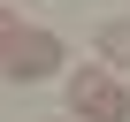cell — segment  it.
<instances>
[{"instance_id": "6da1fadb", "label": "cell", "mask_w": 130, "mask_h": 122, "mask_svg": "<svg viewBox=\"0 0 130 122\" xmlns=\"http://www.w3.org/2000/svg\"><path fill=\"white\" fill-rule=\"evenodd\" d=\"M69 114L77 122H130V92L115 84V69H77L69 76Z\"/></svg>"}, {"instance_id": "7a4b0ae2", "label": "cell", "mask_w": 130, "mask_h": 122, "mask_svg": "<svg viewBox=\"0 0 130 122\" xmlns=\"http://www.w3.org/2000/svg\"><path fill=\"white\" fill-rule=\"evenodd\" d=\"M0 69H8L15 84H46V76L61 69V38H54V31H23L8 53H0Z\"/></svg>"}, {"instance_id": "3957f363", "label": "cell", "mask_w": 130, "mask_h": 122, "mask_svg": "<svg viewBox=\"0 0 130 122\" xmlns=\"http://www.w3.org/2000/svg\"><path fill=\"white\" fill-rule=\"evenodd\" d=\"M100 61L107 69H130V23H100Z\"/></svg>"}, {"instance_id": "277c9868", "label": "cell", "mask_w": 130, "mask_h": 122, "mask_svg": "<svg viewBox=\"0 0 130 122\" xmlns=\"http://www.w3.org/2000/svg\"><path fill=\"white\" fill-rule=\"evenodd\" d=\"M15 38H23V23H15V8H0V53H8Z\"/></svg>"}]
</instances>
